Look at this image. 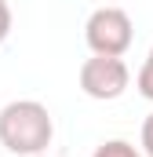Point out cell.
Segmentation results:
<instances>
[{"mask_svg":"<svg viewBox=\"0 0 153 157\" xmlns=\"http://www.w3.org/2000/svg\"><path fill=\"white\" fill-rule=\"evenodd\" d=\"M55 139V121L37 99H15L0 110V146L15 157H37Z\"/></svg>","mask_w":153,"mask_h":157,"instance_id":"6da1fadb","label":"cell"},{"mask_svg":"<svg viewBox=\"0 0 153 157\" xmlns=\"http://www.w3.org/2000/svg\"><path fill=\"white\" fill-rule=\"evenodd\" d=\"M84 40L91 48V55H117L124 59V51L135 40L131 15L124 7H95L84 22Z\"/></svg>","mask_w":153,"mask_h":157,"instance_id":"7a4b0ae2","label":"cell"},{"mask_svg":"<svg viewBox=\"0 0 153 157\" xmlns=\"http://www.w3.org/2000/svg\"><path fill=\"white\" fill-rule=\"evenodd\" d=\"M128 84H131V70L117 55H91L80 62V91L88 99L113 102L128 91Z\"/></svg>","mask_w":153,"mask_h":157,"instance_id":"3957f363","label":"cell"},{"mask_svg":"<svg viewBox=\"0 0 153 157\" xmlns=\"http://www.w3.org/2000/svg\"><path fill=\"white\" fill-rule=\"evenodd\" d=\"M91 157H142V150H135L128 139H106Z\"/></svg>","mask_w":153,"mask_h":157,"instance_id":"277c9868","label":"cell"},{"mask_svg":"<svg viewBox=\"0 0 153 157\" xmlns=\"http://www.w3.org/2000/svg\"><path fill=\"white\" fill-rule=\"evenodd\" d=\"M135 88H139L142 99L153 102V48H150V55H146V62H142V70H139V77H135Z\"/></svg>","mask_w":153,"mask_h":157,"instance_id":"5b68a950","label":"cell"},{"mask_svg":"<svg viewBox=\"0 0 153 157\" xmlns=\"http://www.w3.org/2000/svg\"><path fill=\"white\" fill-rule=\"evenodd\" d=\"M11 22H15V18H11V4L0 0V44L11 37Z\"/></svg>","mask_w":153,"mask_h":157,"instance_id":"8992f818","label":"cell"},{"mask_svg":"<svg viewBox=\"0 0 153 157\" xmlns=\"http://www.w3.org/2000/svg\"><path fill=\"white\" fill-rule=\"evenodd\" d=\"M139 139H142V157H153V113L142 121V135Z\"/></svg>","mask_w":153,"mask_h":157,"instance_id":"52a82bcc","label":"cell"},{"mask_svg":"<svg viewBox=\"0 0 153 157\" xmlns=\"http://www.w3.org/2000/svg\"><path fill=\"white\" fill-rule=\"evenodd\" d=\"M37 157H44V154H37Z\"/></svg>","mask_w":153,"mask_h":157,"instance_id":"ba28073f","label":"cell"}]
</instances>
